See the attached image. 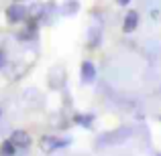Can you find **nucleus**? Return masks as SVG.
<instances>
[{
  "instance_id": "nucleus-8",
  "label": "nucleus",
  "mask_w": 161,
  "mask_h": 156,
  "mask_svg": "<svg viewBox=\"0 0 161 156\" xmlns=\"http://www.w3.org/2000/svg\"><path fill=\"white\" fill-rule=\"evenodd\" d=\"M16 154V146L12 144L10 140L2 142V146H0V156H14Z\"/></svg>"
},
{
  "instance_id": "nucleus-6",
  "label": "nucleus",
  "mask_w": 161,
  "mask_h": 156,
  "mask_svg": "<svg viewBox=\"0 0 161 156\" xmlns=\"http://www.w3.org/2000/svg\"><path fill=\"white\" fill-rule=\"evenodd\" d=\"M137 23H139V14L135 10H129V14L125 16V23H122V31L125 33H130L137 28Z\"/></svg>"
},
{
  "instance_id": "nucleus-2",
  "label": "nucleus",
  "mask_w": 161,
  "mask_h": 156,
  "mask_svg": "<svg viewBox=\"0 0 161 156\" xmlns=\"http://www.w3.org/2000/svg\"><path fill=\"white\" fill-rule=\"evenodd\" d=\"M129 136H130V130L120 128V130H116V132H110V136L100 138V144H118V142H125Z\"/></svg>"
},
{
  "instance_id": "nucleus-9",
  "label": "nucleus",
  "mask_w": 161,
  "mask_h": 156,
  "mask_svg": "<svg viewBox=\"0 0 161 156\" xmlns=\"http://www.w3.org/2000/svg\"><path fill=\"white\" fill-rule=\"evenodd\" d=\"M75 122L82 124V126H86V128H90L92 126V116L90 113H78V116H75Z\"/></svg>"
},
{
  "instance_id": "nucleus-7",
  "label": "nucleus",
  "mask_w": 161,
  "mask_h": 156,
  "mask_svg": "<svg viewBox=\"0 0 161 156\" xmlns=\"http://www.w3.org/2000/svg\"><path fill=\"white\" fill-rule=\"evenodd\" d=\"M45 10H47V6L43 2H35V4H31V8H27V16H31V20H37Z\"/></svg>"
},
{
  "instance_id": "nucleus-1",
  "label": "nucleus",
  "mask_w": 161,
  "mask_h": 156,
  "mask_svg": "<svg viewBox=\"0 0 161 156\" xmlns=\"http://www.w3.org/2000/svg\"><path fill=\"white\" fill-rule=\"evenodd\" d=\"M6 18H8V23H23L27 18V6H23L19 2L10 4L6 8Z\"/></svg>"
},
{
  "instance_id": "nucleus-5",
  "label": "nucleus",
  "mask_w": 161,
  "mask_h": 156,
  "mask_svg": "<svg viewBox=\"0 0 161 156\" xmlns=\"http://www.w3.org/2000/svg\"><path fill=\"white\" fill-rule=\"evenodd\" d=\"M82 79L86 83H92L96 79V67H94V63H90V61H84L82 63Z\"/></svg>"
},
{
  "instance_id": "nucleus-3",
  "label": "nucleus",
  "mask_w": 161,
  "mask_h": 156,
  "mask_svg": "<svg viewBox=\"0 0 161 156\" xmlns=\"http://www.w3.org/2000/svg\"><path fill=\"white\" fill-rule=\"evenodd\" d=\"M67 144H69V140H59V138H53V136L41 138V150L43 152H55L57 148L67 146Z\"/></svg>"
},
{
  "instance_id": "nucleus-12",
  "label": "nucleus",
  "mask_w": 161,
  "mask_h": 156,
  "mask_svg": "<svg viewBox=\"0 0 161 156\" xmlns=\"http://www.w3.org/2000/svg\"><path fill=\"white\" fill-rule=\"evenodd\" d=\"M116 2H118V4H120V6H126V4H129V2H130V0H116Z\"/></svg>"
},
{
  "instance_id": "nucleus-4",
  "label": "nucleus",
  "mask_w": 161,
  "mask_h": 156,
  "mask_svg": "<svg viewBox=\"0 0 161 156\" xmlns=\"http://www.w3.org/2000/svg\"><path fill=\"white\" fill-rule=\"evenodd\" d=\"M8 140H10L16 148H27V146H31V134H27L25 130H14Z\"/></svg>"
},
{
  "instance_id": "nucleus-10",
  "label": "nucleus",
  "mask_w": 161,
  "mask_h": 156,
  "mask_svg": "<svg viewBox=\"0 0 161 156\" xmlns=\"http://www.w3.org/2000/svg\"><path fill=\"white\" fill-rule=\"evenodd\" d=\"M78 8H80V6H78V2H67V6H63V8H61V12H63V14H74Z\"/></svg>"
},
{
  "instance_id": "nucleus-11",
  "label": "nucleus",
  "mask_w": 161,
  "mask_h": 156,
  "mask_svg": "<svg viewBox=\"0 0 161 156\" xmlns=\"http://www.w3.org/2000/svg\"><path fill=\"white\" fill-rule=\"evenodd\" d=\"M6 65V55H4V51H0V69Z\"/></svg>"
}]
</instances>
